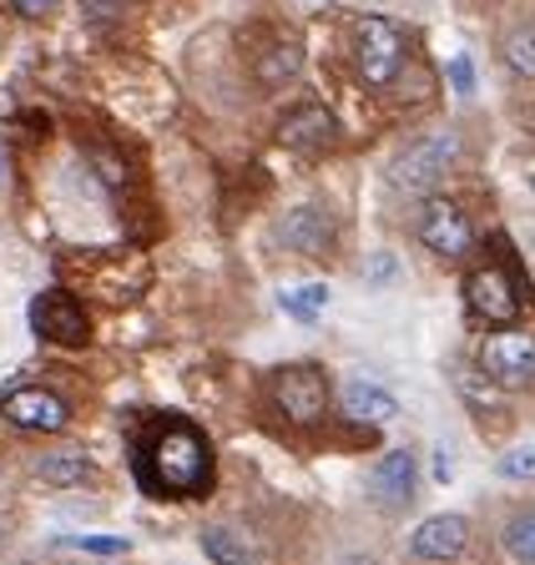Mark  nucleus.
<instances>
[{
  "label": "nucleus",
  "instance_id": "1",
  "mask_svg": "<svg viewBox=\"0 0 535 565\" xmlns=\"http://www.w3.org/2000/svg\"><path fill=\"white\" fill-rule=\"evenodd\" d=\"M137 480L152 494H203L213 484V449H207L203 429L188 419H162L142 439Z\"/></svg>",
  "mask_w": 535,
  "mask_h": 565
},
{
  "label": "nucleus",
  "instance_id": "2",
  "mask_svg": "<svg viewBox=\"0 0 535 565\" xmlns=\"http://www.w3.org/2000/svg\"><path fill=\"white\" fill-rule=\"evenodd\" d=\"M354 56H359V76L370 86H394L399 71H405V35H399L394 21L370 15V21H359Z\"/></svg>",
  "mask_w": 535,
  "mask_h": 565
},
{
  "label": "nucleus",
  "instance_id": "3",
  "mask_svg": "<svg viewBox=\"0 0 535 565\" xmlns=\"http://www.w3.org/2000/svg\"><path fill=\"white\" fill-rule=\"evenodd\" d=\"M454 157H460V137H454V131H435V137L415 141V147H409V152H399V162L389 167L394 188H399V192L440 188V177L454 167Z\"/></svg>",
  "mask_w": 535,
  "mask_h": 565
},
{
  "label": "nucleus",
  "instance_id": "4",
  "mask_svg": "<svg viewBox=\"0 0 535 565\" xmlns=\"http://www.w3.org/2000/svg\"><path fill=\"white\" fill-rule=\"evenodd\" d=\"M274 404L288 424H319L329 409V384L313 364H288L274 374Z\"/></svg>",
  "mask_w": 535,
  "mask_h": 565
},
{
  "label": "nucleus",
  "instance_id": "5",
  "mask_svg": "<svg viewBox=\"0 0 535 565\" xmlns=\"http://www.w3.org/2000/svg\"><path fill=\"white\" fill-rule=\"evenodd\" d=\"M480 369L485 379H495L500 388H525L535 384V339L531 333H490L485 349H480Z\"/></svg>",
  "mask_w": 535,
  "mask_h": 565
},
{
  "label": "nucleus",
  "instance_id": "6",
  "mask_svg": "<svg viewBox=\"0 0 535 565\" xmlns=\"http://www.w3.org/2000/svg\"><path fill=\"white\" fill-rule=\"evenodd\" d=\"M464 303L470 313L485 318V323H515L521 318V294H515V278L500 263H485L464 278Z\"/></svg>",
  "mask_w": 535,
  "mask_h": 565
},
{
  "label": "nucleus",
  "instance_id": "7",
  "mask_svg": "<svg viewBox=\"0 0 535 565\" xmlns=\"http://www.w3.org/2000/svg\"><path fill=\"white\" fill-rule=\"evenodd\" d=\"M419 243H425L429 253H440V258H464L470 243H475V227H470V217H464L454 202L429 198L425 212H419Z\"/></svg>",
  "mask_w": 535,
  "mask_h": 565
},
{
  "label": "nucleus",
  "instance_id": "8",
  "mask_svg": "<svg viewBox=\"0 0 535 565\" xmlns=\"http://www.w3.org/2000/svg\"><path fill=\"white\" fill-rule=\"evenodd\" d=\"M6 419L21 429H36V435H56V429H66L72 409L51 388H15V394H6Z\"/></svg>",
  "mask_w": 535,
  "mask_h": 565
},
{
  "label": "nucleus",
  "instance_id": "9",
  "mask_svg": "<svg viewBox=\"0 0 535 565\" xmlns=\"http://www.w3.org/2000/svg\"><path fill=\"white\" fill-rule=\"evenodd\" d=\"M370 500L379 510H405L415 500V455L409 449H394L374 465L370 475Z\"/></svg>",
  "mask_w": 535,
  "mask_h": 565
},
{
  "label": "nucleus",
  "instance_id": "10",
  "mask_svg": "<svg viewBox=\"0 0 535 565\" xmlns=\"http://www.w3.org/2000/svg\"><path fill=\"white\" fill-rule=\"evenodd\" d=\"M278 237H283L293 253H303V258H323L333 243V217L323 207H313V202H303V207H293L278 223Z\"/></svg>",
  "mask_w": 535,
  "mask_h": 565
},
{
  "label": "nucleus",
  "instance_id": "11",
  "mask_svg": "<svg viewBox=\"0 0 535 565\" xmlns=\"http://www.w3.org/2000/svg\"><path fill=\"white\" fill-rule=\"evenodd\" d=\"M31 318H36V329L46 333V339H56V343H86V333H92V323H86L82 303H76L72 294H46V298H36Z\"/></svg>",
  "mask_w": 535,
  "mask_h": 565
},
{
  "label": "nucleus",
  "instance_id": "12",
  "mask_svg": "<svg viewBox=\"0 0 535 565\" xmlns=\"http://www.w3.org/2000/svg\"><path fill=\"white\" fill-rule=\"evenodd\" d=\"M278 141H283L288 152H303V157H313V152H323L333 141V117H329V106H298V111H288L283 117V127H278Z\"/></svg>",
  "mask_w": 535,
  "mask_h": 565
},
{
  "label": "nucleus",
  "instance_id": "13",
  "mask_svg": "<svg viewBox=\"0 0 535 565\" xmlns=\"http://www.w3.org/2000/svg\"><path fill=\"white\" fill-rule=\"evenodd\" d=\"M464 541H470V525L460 515H435L415 530L409 551H415V561H454L464 551Z\"/></svg>",
  "mask_w": 535,
  "mask_h": 565
},
{
  "label": "nucleus",
  "instance_id": "14",
  "mask_svg": "<svg viewBox=\"0 0 535 565\" xmlns=\"http://www.w3.org/2000/svg\"><path fill=\"white\" fill-rule=\"evenodd\" d=\"M344 409L354 414V419H364V424H384V419L399 414V399H394L389 388L370 384V379H354V384L344 388Z\"/></svg>",
  "mask_w": 535,
  "mask_h": 565
},
{
  "label": "nucleus",
  "instance_id": "15",
  "mask_svg": "<svg viewBox=\"0 0 535 565\" xmlns=\"http://www.w3.org/2000/svg\"><path fill=\"white\" fill-rule=\"evenodd\" d=\"M92 459L76 455V449H56L36 465V480H46L51 490H76V484H92Z\"/></svg>",
  "mask_w": 535,
  "mask_h": 565
},
{
  "label": "nucleus",
  "instance_id": "16",
  "mask_svg": "<svg viewBox=\"0 0 535 565\" xmlns=\"http://www.w3.org/2000/svg\"><path fill=\"white\" fill-rule=\"evenodd\" d=\"M500 56H505V66H511L515 76L535 82V21H525V25H515V31H505V41H500Z\"/></svg>",
  "mask_w": 535,
  "mask_h": 565
},
{
  "label": "nucleus",
  "instance_id": "17",
  "mask_svg": "<svg viewBox=\"0 0 535 565\" xmlns=\"http://www.w3.org/2000/svg\"><path fill=\"white\" fill-rule=\"evenodd\" d=\"M203 551L213 555L217 565H253L248 541H238V530L233 525H207L203 530Z\"/></svg>",
  "mask_w": 535,
  "mask_h": 565
},
{
  "label": "nucleus",
  "instance_id": "18",
  "mask_svg": "<svg viewBox=\"0 0 535 565\" xmlns=\"http://www.w3.org/2000/svg\"><path fill=\"white\" fill-rule=\"evenodd\" d=\"M298 66H303V51L293 46V41H283V46H274L268 56L258 61V82L263 86H283L298 76Z\"/></svg>",
  "mask_w": 535,
  "mask_h": 565
},
{
  "label": "nucleus",
  "instance_id": "19",
  "mask_svg": "<svg viewBox=\"0 0 535 565\" xmlns=\"http://www.w3.org/2000/svg\"><path fill=\"white\" fill-rule=\"evenodd\" d=\"M283 308H288V318H298V323H313V318L329 308V282H303V288H288Z\"/></svg>",
  "mask_w": 535,
  "mask_h": 565
},
{
  "label": "nucleus",
  "instance_id": "20",
  "mask_svg": "<svg viewBox=\"0 0 535 565\" xmlns=\"http://www.w3.org/2000/svg\"><path fill=\"white\" fill-rule=\"evenodd\" d=\"M505 545H511L515 561L535 565V510H525V515H515L511 525H505Z\"/></svg>",
  "mask_w": 535,
  "mask_h": 565
},
{
  "label": "nucleus",
  "instance_id": "21",
  "mask_svg": "<svg viewBox=\"0 0 535 565\" xmlns=\"http://www.w3.org/2000/svg\"><path fill=\"white\" fill-rule=\"evenodd\" d=\"M500 475L505 480H535V445H521L500 459Z\"/></svg>",
  "mask_w": 535,
  "mask_h": 565
},
{
  "label": "nucleus",
  "instance_id": "22",
  "mask_svg": "<svg viewBox=\"0 0 535 565\" xmlns=\"http://www.w3.org/2000/svg\"><path fill=\"white\" fill-rule=\"evenodd\" d=\"M61 545H72V551H92V555H127V541H117V535H66Z\"/></svg>",
  "mask_w": 535,
  "mask_h": 565
},
{
  "label": "nucleus",
  "instance_id": "23",
  "mask_svg": "<svg viewBox=\"0 0 535 565\" xmlns=\"http://www.w3.org/2000/svg\"><path fill=\"white\" fill-rule=\"evenodd\" d=\"M82 11H86V21L107 25V21H117V15L127 11V0H82Z\"/></svg>",
  "mask_w": 535,
  "mask_h": 565
},
{
  "label": "nucleus",
  "instance_id": "24",
  "mask_svg": "<svg viewBox=\"0 0 535 565\" xmlns=\"http://www.w3.org/2000/svg\"><path fill=\"white\" fill-rule=\"evenodd\" d=\"M96 172H101V182L107 188H127V167H121V157H111V152H96Z\"/></svg>",
  "mask_w": 535,
  "mask_h": 565
},
{
  "label": "nucleus",
  "instance_id": "25",
  "mask_svg": "<svg viewBox=\"0 0 535 565\" xmlns=\"http://www.w3.org/2000/svg\"><path fill=\"white\" fill-rule=\"evenodd\" d=\"M450 82H454V92H460V96L475 92V66H470V56H454L450 61Z\"/></svg>",
  "mask_w": 535,
  "mask_h": 565
},
{
  "label": "nucleus",
  "instance_id": "26",
  "mask_svg": "<svg viewBox=\"0 0 535 565\" xmlns=\"http://www.w3.org/2000/svg\"><path fill=\"white\" fill-rule=\"evenodd\" d=\"M11 6H15L21 15H31V21H41V15H46L51 6H56V0H11Z\"/></svg>",
  "mask_w": 535,
  "mask_h": 565
},
{
  "label": "nucleus",
  "instance_id": "27",
  "mask_svg": "<svg viewBox=\"0 0 535 565\" xmlns=\"http://www.w3.org/2000/svg\"><path fill=\"white\" fill-rule=\"evenodd\" d=\"M370 278H374V282L394 278V258H389V253H379V258H374V263H370Z\"/></svg>",
  "mask_w": 535,
  "mask_h": 565
},
{
  "label": "nucleus",
  "instance_id": "28",
  "mask_svg": "<svg viewBox=\"0 0 535 565\" xmlns=\"http://www.w3.org/2000/svg\"><path fill=\"white\" fill-rule=\"evenodd\" d=\"M450 470H454V459H450V449H440V455H435V480H450Z\"/></svg>",
  "mask_w": 535,
  "mask_h": 565
}]
</instances>
